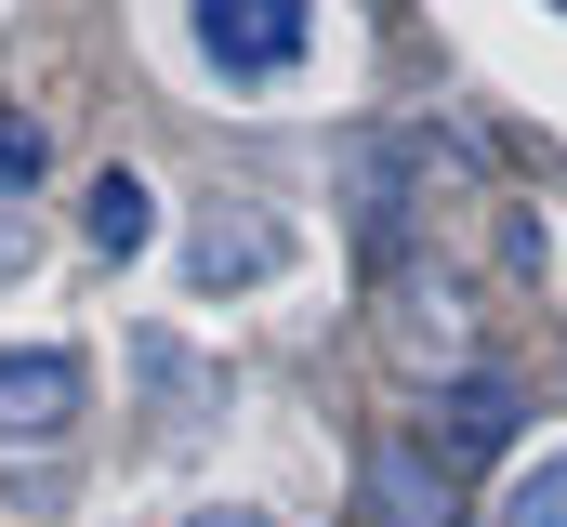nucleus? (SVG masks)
Wrapping results in <instances>:
<instances>
[{
    "label": "nucleus",
    "instance_id": "f257e3e1",
    "mask_svg": "<svg viewBox=\"0 0 567 527\" xmlns=\"http://www.w3.org/2000/svg\"><path fill=\"white\" fill-rule=\"evenodd\" d=\"M185 40L225 93H278L317 53V0H185Z\"/></svg>",
    "mask_w": 567,
    "mask_h": 527
},
{
    "label": "nucleus",
    "instance_id": "f03ea898",
    "mask_svg": "<svg viewBox=\"0 0 567 527\" xmlns=\"http://www.w3.org/2000/svg\"><path fill=\"white\" fill-rule=\"evenodd\" d=\"M290 211H265V198H212L198 211V238H185V290L198 303H225V290H265V277H290Z\"/></svg>",
    "mask_w": 567,
    "mask_h": 527
},
{
    "label": "nucleus",
    "instance_id": "7ed1b4c3",
    "mask_svg": "<svg viewBox=\"0 0 567 527\" xmlns=\"http://www.w3.org/2000/svg\"><path fill=\"white\" fill-rule=\"evenodd\" d=\"M80 395H93V370L66 343H0V448H66Z\"/></svg>",
    "mask_w": 567,
    "mask_h": 527
},
{
    "label": "nucleus",
    "instance_id": "20e7f679",
    "mask_svg": "<svg viewBox=\"0 0 567 527\" xmlns=\"http://www.w3.org/2000/svg\"><path fill=\"white\" fill-rule=\"evenodd\" d=\"M423 435H435V462H502L515 448V383H449Z\"/></svg>",
    "mask_w": 567,
    "mask_h": 527
},
{
    "label": "nucleus",
    "instance_id": "39448f33",
    "mask_svg": "<svg viewBox=\"0 0 567 527\" xmlns=\"http://www.w3.org/2000/svg\"><path fill=\"white\" fill-rule=\"evenodd\" d=\"M80 238H93L106 264H133L145 238H158V185H145V172H93V198H80Z\"/></svg>",
    "mask_w": 567,
    "mask_h": 527
},
{
    "label": "nucleus",
    "instance_id": "423d86ee",
    "mask_svg": "<svg viewBox=\"0 0 567 527\" xmlns=\"http://www.w3.org/2000/svg\"><path fill=\"white\" fill-rule=\"evenodd\" d=\"M502 527H567V448H528L502 475Z\"/></svg>",
    "mask_w": 567,
    "mask_h": 527
},
{
    "label": "nucleus",
    "instance_id": "0eeeda50",
    "mask_svg": "<svg viewBox=\"0 0 567 527\" xmlns=\"http://www.w3.org/2000/svg\"><path fill=\"white\" fill-rule=\"evenodd\" d=\"M40 158H53V132L27 120V106H0V198H27V185H40Z\"/></svg>",
    "mask_w": 567,
    "mask_h": 527
},
{
    "label": "nucleus",
    "instance_id": "6e6552de",
    "mask_svg": "<svg viewBox=\"0 0 567 527\" xmlns=\"http://www.w3.org/2000/svg\"><path fill=\"white\" fill-rule=\"evenodd\" d=\"M383 502H396V527H449V475L423 488V462L396 448V462H383Z\"/></svg>",
    "mask_w": 567,
    "mask_h": 527
},
{
    "label": "nucleus",
    "instance_id": "1a4fd4ad",
    "mask_svg": "<svg viewBox=\"0 0 567 527\" xmlns=\"http://www.w3.org/2000/svg\"><path fill=\"white\" fill-rule=\"evenodd\" d=\"M185 527H278V515H251V502H212V515H185Z\"/></svg>",
    "mask_w": 567,
    "mask_h": 527
},
{
    "label": "nucleus",
    "instance_id": "9d476101",
    "mask_svg": "<svg viewBox=\"0 0 567 527\" xmlns=\"http://www.w3.org/2000/svg\"><path fill=\"white\" fill-rule=\"evenodd\" d=\"M555 13H567V0H555Z\"/></svg>",
    "mask_w": 567,
    "mask_h": 527
}]
</instances>
